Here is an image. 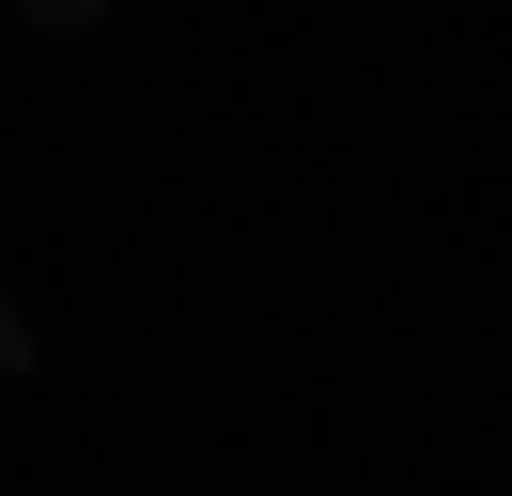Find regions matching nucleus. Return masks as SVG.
<instances>
[{"mask_svg":"<svg viewBox=\"0 0 512 496\" xmlns=\"http://www.w3.org/2000/svg\"><path fill=\"white\" fill-rule=\"evenodd\" d=\"M0 388H47V326H32L16 295H0Z\"/></svg>","mask_w":512,"mask_h":496,"instance_id":"f257e3e1","label":"nucleus"},{"mask_svg":"<svg viewBox=\"0 0 512 496\" xmlns=\"http://www.w3.org/2000/svg\"><path fill=\"white\" fill-rule=\"evenodd\" d=\"M16 31H47V47H78V31H109V0H16Z\"/></svg>","mask_w":512,"mask_h":496,"instance_id":"f03ea898","label":"nucleus"}]
</instances>
